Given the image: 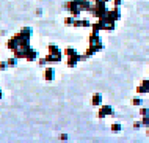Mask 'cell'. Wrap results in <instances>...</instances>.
Returning <instances> with one entry per match:
<instances>
[{"label":"cell","mask_w":149,"mask_h":143,"mask_svg":"<svg viewBox=\"0 0 149 143\" xmlns=\"http://www.w3.org/2000/svg\"><path fill=\"white\" fill-rule=\"evenodd\" d=\"M61 57H63V52L58 49V46L50 44L49 46V54H47V57H46L47 63H57V61H61Z\"/></svg>","instance_id":"6da1fadb"},{"label":"cell","mask_w":149,"mask_h":143,"mask_svg":"<svg viewBox=\"0 0 149 143\" xmlns=\"http://www.w3.org/2000/svg\"><path fill=\"white\" fill-rule=\"evenodd\" d=\"M64 55L68 57V66H71V68H74L80 60H83L82 55L77 54V50H74L72 47H66V49H64Z\"/></svg>","instance_id":"7a4b0ae2"},{"label":"cell","mask_w":149,"mask_h":143,"mask_svg":"<svg viewBox=\"0 0 149 143\" xmlns=\"http://www.w3.org/2000/svg\"><path fill=\"white\" fill-rule=\"evenodd\" d=\"M108 115H113V109L110 107V105H99V112H97V116L102 120V118H105Z\"/></svg>","instance_id":"3957f363"},{"label":"cell","mask_w":149,"mask_h":143,"mask_svg":"<svg viewBox=\"0 0 149 143\" xmlns=\"http://www.w3.org/2000/svg\"><path fill=\"white\" fill-rule=\"evenodd\" d=\"M136 93L138 95H144V93H149V79H144L141 83L136 87Z\"/></svg>","instance_id":"277c9868"},{"label":"cell","mask_w":149,"mask_h":143,"mask_svg":"<svg viewBox=\"0 0 149 143\" xmlns=\"http://www.w3.org/2000/svg\"><path fill=\"white\" fill-rule=\"evenodd\" d=\"M24 58H25L27 61H35V60H38V52H36L35 49L29 47L27 52H25V55H24Z\"/></svg>","instance_id":"5b68a950"},{"label":"cell","mask_w":149,"mask_h":143,"mask_svg":"<svg viewBox=\"0 0 149 143\" xmlns=\"http://www.w3.org/2000/svg\"><path fill=\"white\" fill-rule=\"evenodd\" d=\"M54 79H55V69L52 66L44 69V80H46V82H52Z\"/></svg>","instance_id":"8992f818"},{"label":"cell","mask_w":149,"mask_h":143,"mask_svg":"<svg viewBox=\"0 0 149 143\" xmlns=\"http://www.w3.org/2000/svg\"><path fill=\"white\" fill-rule=\"evenodd\" d=\"M91 104H93V107H99V105H102V95H100V93H96V95H93V97H91Z\"/></svg>","instance_id":"52a82bcc"},{"label":"cell","mask_w":149,"mask_h":143,"mask_svg":"<svg viewBox=\"0 0 149 143\" xmlns=\"http://www.w3.org/2000/svg\"><path fill=\"white\" fill-rule=\"evenodd\" d=\"M121 130H123V124H119V123H113V124H111V132L118 134Z\"/></svg>","instance_id":"ba28073f"},{"label":"cell","mask_w":149,"mask_h":143,"mask_svg":"<svg viewBox=\"0 0 149 143\" xmlns=\"http://www.w3.org/2000/svg\"><path fill=\"white\" fill-rule=\"evenodd\" d=\"M17 60H19V58H17L16 55H14V57H11V58H8V60H6L8 68H10V66H16V64H17Z\"/></svg>","instance_id":"9c48e42d"},{"label":"cell","mask_w":149,"mask_h":143,"mask_svg":"<svg viewBox=\"0 0 149 143\" xmlns=\"http://www.w3.org/2000/svg\"><path fill=\"white\" fill-rule=\"evenodd\" d=\"M74 20H75L74 16H69V18L64 19V24H66V25H74Z\"/></svg>","instance_id":"30bf717a"},{"label":"cell","mask_w":149,"mask_h":143,"mask_svg":"<svg viewBox=\"0 0 149 143\" xmlns=\"http://www.w3.org/2000/svg\"><path fill=\"white\" fill-rule=\"evenodd\" d=\"M141 124H143V126H146V128H149V115H144V116H143Z\"/></svg>","instance_id":"8fae6325"},{"label":"cell","mask_w":149,"mask_h":143,"mask_svg":"<svg viewBox=\"0 0 149 143\" xmlns=\"http://www.w3.org/2000/svg\"><path fill=\"white\" fill-rule=\"evenodd\" d=\"M141 97H134V99H132V105H141Z\"/></svg>","instance_id":"7c38bea8"},{"label":"cell","mask_w":149,"mask_h":143,"mask_svg":"<svg viewBox=\"0 0 149 143\" xmlns=\"http://www.w3.org/2000/svg\"><path fill=\"white\" fill-rule=\"evenodd\" d=\"M140 115H141V116H144V115H149V110H148L146 107H141V109H140Z\"/></svg>","instance_id":"4fadbf2b"},{"label":"cell","mask_w":149,"mask_h":143,"mask_svg":"<svg viewBox=\"0 0 149 143\" xmlns=\"http://www.w3.org/2000/svg\"><path fill=\"white\" fill-rule=\"evenodd\" d=\"M6 68H8L6 61H0V71H6Z\"/></svg>","instance_id":"5bb4252c"},{"label":"cell","mask_w":149,"mask_h":143,"mask_svg":"<svg viewBox=\"0 0 149 143\" xmlns=\"http://www.w3.org/2000/svg\"><path fill=\"white\" fill-rule=\"evenodd\" d=\"M141 126H143V124H141V121H136L135 124H134V128H136V129H140V128H141Z\"/></svg>","instance_id":"9a60e30c"},{"label":"cell","mask_w":149,"mask_h":143,"mask_svg":"<svg viewBox=\"0 0 149 143\" xmlns=\"http://www.w3.org/2000/svg\"><path fill=\"white\" fill-rule=\"evenodd\" d=\"M38 63H39V64H41V66H44V64H46V63H47V60H46V58H41V60H39V61H38Z\"/></svg>","instance_id":"2e32d148"},{"label":"cell","mask_w":149,"mask_h":143,"mask_svg":"<svg viewBox=\"0 0 149 143\" xmlns=\"http://www.w3.org/2000/svg\"><path fill=\"white\" fill-rule=\"evenodd\" d=\"M3 97V91H2V88H0V99Z\"/></svg>","instance_id":"e0dca14e"},{"label":"cell","mask_w":149,"mask_h":143,"mask_svg":"<svg viewBox=\"0 0 149 143\" xmlns=\"http://www.w3.org/2000/svg\"><path fill=\"white\" fill-rule=\"evenodd\" d=\"M148 135H149V130H148Z\"/></svg>","instance_id":"ac0fdd59"}]
</instances>
